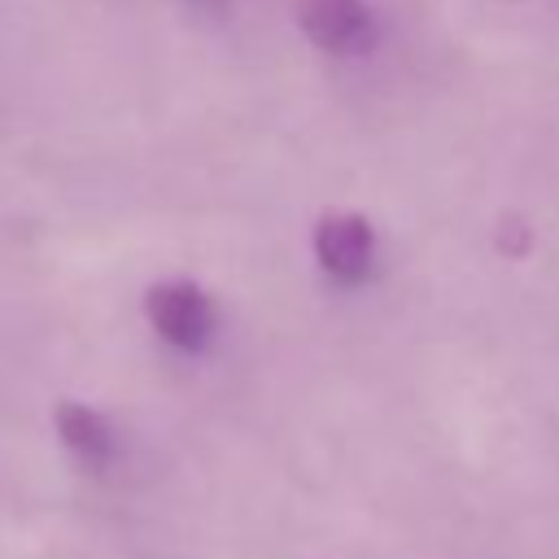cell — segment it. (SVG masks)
<instances>
[{
	"label": "cell",
	"instance_id": "obj_1",
	"mask_svg": "<svg viewBox=\"0 0 559 559\" xmlns=\"http://www.w3.org/2000/svg\"><path fill=\"white\" fill-rule=\"evenodd\" d=\"M144 314L157 328V336L179 345V349H201L210 341V332H214V306L188 280L153 284L148 297H144Z\"/></svg>",
	"mask_w": 559,
	"mask_h": 559
},
{
	"label": "cell",
	"instance_id": "obj_2",
	"mask_svg": "<svg viewBox=\"0 0 559 559\" xmlns=\"http://www.w3.org/2000/svg\"><path fill=\"white\" fill-rule=\"evenodd\" d=\"M297 22L323 52L336 57H362L376 44V17L362 0H301Z\"/></svg>",
	"mask_w": 559,
	"mask_h": 559
},
{
	"label": "cell",
	"instance_id": "obj_3",
	"mask_svg": "<svg viewBox=\"0 0 559 559\" xmlns=\"http://www.w3.org/2000/svg\"><path fill=\"white\" fill-rule=\"evenodd\" d=\"M371 253H376V236H371V223L362 214L332 210L314 223V258L332 280L358 284L371 266Z\"/></svg>",
	"mask_w": 559,
	"mask_h": 559
},
{
	"label": "cell",
	"instance_id": "obj_4",
	"mask_svg": "<svg viewBox=\"0 0 559 559\" xmlns=\"http://www.w3.org/2000/svg\"><path fill=\"white\" fill-rule=\"evenodd\" d=\"M57 432L61 441L83 459V463H105L109 450H114V437H109V424L83 406V402H61L57 406Z\"/></svg>",
	"mask_w": 559,
	"mask_h": 559
}]
</instances>
